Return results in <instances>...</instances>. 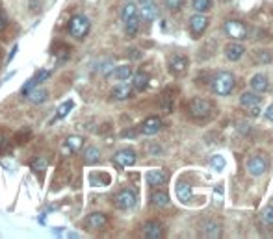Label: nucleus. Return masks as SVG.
<instances>
[{"label": "nucleus", "instance_id": "obj_15", "mask_svg": "<svg viewBox=\"0 0 273 239\" xmlns=\"http://www.w3.org/2000/svg\"><path fill=\"white\" fill-rule=\"evenodd\" d=\"M132 95V87L126 84H117L114 89H112V98L114 100H126V98Z\"/></svg>", "mask_w": 273, "mask_h": 239}, {"label": "nucleus", "instance_id": "obj_35", "mask_svg": "<svg viewBox=\"0 0 273 239\" xmlns=\"http://www.w3.org/2000/svg\"><path fill=\"white\" fill-rule=\"evenodd\" d=\"M266 119H268V121H272V123H273V104H272V106H270V108H268V110H266Z\"/></svg>", "mask_w": 273, "mask_h": 239}, {"label": "nucleus", "instance_id": "obj_2", "mask_svg": "<svg viewBox=\"0 0 273 239\" xmlns=\"http://www.w3.org/2000/svg\"><path fill=\"white\" fill-rule=\"evenodd\" d=\"M69 33H71L72 37L76 39H84L86 35H88V32H90V20H88V17H84V15H74L71 20H69Z\"/></svg>", "mask_w": 273, "mask_h": 239}, {"label": "nucleus", "instance_id": "obj_16", "mask_svg": "<svg viewBox=\"0 0 273 239\" xmlns=\"http://www.w3.org/2000/svg\"><path fill=\"white\" fill-rule=\"evenodd\" d=\"M26 95H28V100L32 104H43L46 98H48V93H46V89H43V87H34V89L28 91Z\"/></svg>", "mask_w": 273, "mask_h": 239}, {"label": "nucleus", "instance_id": "obj_23", "mask_svg": "<svg viewBox=\"0 0 273 239\" xmlns=\"http://www.w3.org/2000/svg\"><path fill=\"white\" fill-rule=\"evenodd\" d=\"M124 28H126V35L134 37L138 33V30H140V15H134L128 20H124Z\"/></svg>", "mask_w": 273, "mask_h": 239}, {"label": "nucleus", "instance_id": "obj_34", "mask_svg": "<svg viewBox=\"0 0 273 239\" xmlns=\"http://www.w3.org/2000/svg\"><path fill=\"white\" fill-rule=\"evenodd\" d=\"M164 2H166V7L171 9V11H178L182 4H184V0H164Z\"/></svg>", "mask_w": 273, "mask_h": 239}, {"label": "nucleus", "instance_id": "obj_24", "mask_svg": "<svg viewBox=\"0 0 273 239\" xmlns=\"http://www.w3.org/2000/svg\"><path fill=\"white\" fill-rule=\"evenodd\" d=\"M147 84H149V74L143 71H138L136 74H134V87H136V89H145Z\"/></svg>", "mask_w": 273, "mask_h": 239}, {"label": "nucleus", "instance_id": "obj_28", "mask_svg": "<svg viewBox=\"0 0 273 239\" xmlns=\"http://www.w3.org/2000/svg\"><path fill=\"white\" fill-rule=\"evenodd\" d=\"M210 167L214 169V171H223L225 169V158L223 156H212L210 158Z\"/></svg>", "mask_w": 273, "mask_h": 239}, {"label": "nucleus", "instance_id": "obj_11", "mask_svg": "<svg viewBox=\"0 0 273 239\" xmlns=\"http://www.w3.org/2000/svg\"><path fill=\"white\" fill-rule=\"evenodd\" d=\"M162 234H164L162 227H160L156 221H149V223L143 227V236L147 239H160Z\"/></svg>", "mask_w": 273, "mask_h": 239}, {"label": "nucleus", "instance_id": "obj_32", "mask_svg": "<svg viewBox=\"0 0 273 239\" xmlns=\"http://www.w3.org/2000/svg\"><path fill=\"white\" fill-rule=\"evenodd\" d=\"M46 167H48V163H46V160H43V158L32 162V171H36V173H43V171H46Z\"/></svg>", "mask_w": 273, "mask_h": 239}, {"label": "nucleus", "instance_id": "obj_3", "mask_svg": "<svg viewBox=\"0 0 273 239\" xmlns=\"http://www.w3.org/2000/svg\"><path fill=\"white\" fill-rule=\"evenodd\" d=\"M136 193L132 191V189H123V191H119V193L114 197V204L116 208L119 210H130V208L136 206Z\"/></svg>", "mask_w": 273, "mask_h": 239}, {"label": "nucleus", "instance_id": "obj_37", "mask_svg": "<svg viewBox=\"0 0 273 239\" xmlns=\"http://www.w3.org/2000/svg\"><path fill=\"white\" fill-rule=\"evenodd\" d=\"M6 26V19H4V15H2V11H0V30Z\"/></svg>", "mask_w": 273, "mask_h": 239}, {"label": "nucleus", "instance_id": "obj_13", "mask_svg": "<svg viewBox=\"0 0 273 239\" xmlns=\"http://www.w3.org/2000/svg\"><path fill=\"white\" fill-rule=\"evenodd\" d=\"M190 26H192V30H194L195 33H201L206 30L208 19L202 15V13H197V15H194V17L190 19Z\"/></svg>", "mask_w": 273, "mask_h": 239}, {"label": "nucleus", "instance_id": "obj_38", "mask_svg": "<svg viewBox=\"0 0 273 239\" xmlns=\"http://www.w3.org/2000/svg\"><path fill=\"white\" fill-rule=\"evenodd\" d=\"M140 6H145V4H154V0H138Z\"/></svg>", "mask_w": 273, "mask_h": 239}, {"label": "nucleus", "instance_id": "obj_31", "mask_svg": "<svg viewBox=\"0 0 273 239\" xmlns=\"http://www.w3.org/2000/svg\"><path fill=\"white\" fill-rule=\"evenodd\" d=\"M204 234H206V238H220L221 228L218 227L216 223H210V225H206V228H204Z\"/></svg>", "mask_w": 273, "mask_h": 239}, {"label": "nucleus", "instance_id": "obj_1", "mask_svg": "<svg viewBox=\"0 0 273 239\" xmlns=\"http://www.w3.org/2000/svg\"><path fill=\"white\" fill-rule=\"evenodd\" d=\"M232 89H234V76L232 74L227 71L218 72V74L214 76V80H212V91H214L216 95L225 97V95H228Z\"/></svg>", "mask_w": 273, "mask_h": 239}, {"label": "nucleus", "instance_id": "obj_9", "mask_svg": "<svg viewBox=\"0 0 273 239\" xmlns=\"http://www.w3.org/2000/svg\"><path fill=\"white\" fill-rule=\"evenodd\" d=\"M106 221H108V217L104 214H91L86 217V228L91 230V232H97V230L104 228Z\"/></svg>", "mask_w": 273, "mask_h": 239}, {"label": "nucleus", "instance_id": "obj_22", "mask_svg": "<svg viewBox=\"0 0 273 239\" xmlns=\"http://www.w3.org/2000/svg\"><path fill=\"white\" fill-rule=\"evenodd\" d=\"M98 160H100V150H98L97 147H88V149L84 150V162L88 163V165L98 163Z\"/></svg>", "mask_w": 273, "mask_h": 239}, {"label": "nucleus", "instance_id": "obj_5", "mask_svg": "<svg viewBox=\"0 0 273 239\" xmlns=\"http://www.w3.org/2000/svg\"><path fill=\"white\" fill-rule=\"evenodd\" d=\"M247 171L253 176H262L268 171V160L264 156H254L247 162Z\"/></svg>", "mask_w": 273, "mask_h": 239}, {"label": "nucleus", "instance_id": "obj_14", "mask_svg": "<svg viewBox=\"0 0 273 239\" xmlns=\"http://www.w3.org/2000/svg\"><path fill=\"white\" fill-rule=\"evenodd\" d=\"M240 104L244 108H256L260 104V97L253 91H246V93L240 95Z\"/></svg>", "mask_w": 273, "mask_h": 239}, {"label": "nucleus", "instance_id": "obj_7", "mask_svg": "<svg viewBox=\"0 0 273 239\" xmlns=\"http://www.w3.org/2000/svg\"><path fill=\"white\" fill-rule=\"evenodd\" d=\"M210 102H206L204 98H194L190 102V113L194 117H206L210 113Z\"/></svg>", "mask_w": 273, "mask_h": 239}, {"label": "nucleus", "instance_id": "obj_8", "mask_svg": "<svg viewBox=\"0 0 273 239\" xmlns=\"http://www.w3.org/2000/svg\"><path fill=\"white\" fill-rule=\"evenodd\" d=\"M114 162L121 167H130L136 163V152L130 149H124V150H119L116 156H114Z\"/></svg>", "mask_w": 273, "mask_h": 239}, {"label": "nucleus", "instance_id": "obj_6", "mask_svg": "<svg viewBox=\"0 0 273 239\" xmlns=\"http://www.w3.org/2000/svg\"><path fill=\"white\" fill-rule=\"evenodd\" d=\"M225 32H227L228 37L244 39L247 35V28L240 20H227V22H225Z\"/></svg>", "mask_w": 273, "mask_h": 239}, {"label": "nucleus", "instance_id": "obj_19", "mask_svg": "<svg viewBox=\"0 0 273 239\" xmlns=\"http://www.w3.org/2000/svg\"><path fill=\"white\" fill-rule=\"evenodd\" d=\"M244 52H246L244 46L238 45V43H232L230 46H227L225 54H227V59H230V61H238V59L244 56Z\"/></svg>", "mask_w": 273, "mask_h": 239}, {"label": "nucleus", "instance_id": "obj_21", "mask_svg": "<svg viewBox=\"0 0 273 239\" xmlns=\"http://www.w3.org/2000/svg\"><path fill=\"white\" fill-rule=\"evenodd\" d=\"M176 197H178V201L186 204V202H188L190 199L194 197V193H192V188H190L188 184H184V182H180V184L176 186Z\"/></svg>", "mask_w": 273, "mask_h": 239}, {"label": "nucleus", "instance_id": "obj_29", "mask_svg": "<svg viewBox=\"0 0 273 239\" xmlns=\"http://www.w3.org/2000/svg\"><path fill=\"white\" fill-rule=\"evenodd\" d=\"M210 6H212V0H194V9L199 13L208 11Z\"/></svg>", "mask_w": 273, "mask_h": 239}, {"label": "nucleus", "instance_id": "obj_30", "mask_svg": "<svg viewBox=\"0 0 273 239\" xmlns=\"http://www.w3.org/2000/svg\"><path fill=\"white\" fill-rule=\"evenodd\" d=\"M72 100H67V102H64L62 106H60V110H58V113H56V119H65L67 117V113L72 110Z\"/></svg>", "mask_w": 273, "mask_h": 239}, {"label": "nucleus", "instance_id": "obj_33", "mask_svg": "<svg viewBox=\"0 0 273 239\" xmlns=\"http://www.w3.org/2000/svg\"><path fill=\"white\" fill-rule=\"evenodd\" d=\"M262 221L266 225H273V206H266L262 210Z\"/></svg>", "mask_w": 273, "mask_h": 239}, {"label": "nucleus", "instance_id": "obj_36", "mask_svg": "<svg viewBox=\"0 0 273 239\" xmlns=\"http://www.w3.org/2000/svg\"><path fill=\"white\" fill-rule=\"evenodd\" d=\"M15 54H17V46H13V50L10 52V56H8V59H6V63H10V61H12L13 56H15Z\"/></svg>", "mask_w": 273, "mask_h": 239}, {"label": "nucleus", "instance_id": "obj_12", "mask_svg": "<svg viewBox=\"0 0 273 239\" xmlns=\"http://www.w3.org/2000/svg\"><path fill=\"white\" fill-rule=\"evenodd\" d=\"M251 87H253L254 93H266L268 87H270V82H268L266 74H254L251 78Z\"/></svg>", "mask_w": 273, "mask_h": 239}, {"label": "nucleus", "instance_id": "obj_27", "mask_svg": "<svg viewBox=\"0 0 273 239\" xmlns=\"http://www.w3.org/2000/svg\"><path fill=\"white\" fill-rule=\"evenodd\" d=\"M134 15H138V7L134 2H128V4H124V7L121 9V19L124 20H128L130 17H134Z\"/></svg>", "mask_w": 273, "mask_h": 239}, {"label": "nucleus", "instance_id": "obj_20", "mask_svg": "<svg viewBox=\"0 0 273 239\" xmlns=\"http://www.w3.org/2000/svg\"><path fill=\"white\" fill-rule=\"evenodd\" d=\"M150 204L156 208H166L169 204L168 193H164V191H154V193L150 195Z\"/></svg>", "mask_w": 273, "mask_h": 239}, {"label": "nucleus", "instance_id": "obj_17", "mask_svg": "<svg viewBox=\"0 0 273 239\" xmlns=\"http://www.w3.org/2000/svg\"><path fill=\"white\" fill-rule=\"evenodd\" d=\"M147 182L156 188V186L166 184V182H168V176H166L164 171H149V173H147Z\"/></svg>", "mask_w": 273, "mask_h": 239}, {"label": "nucleus", "instance_id": "obj_25", "mask_svg": "<svg viewBox=\"0 0 273 239\" xmlns=\"http://www.w3.org/2000/svg\"><path fill=\"white\" fill-rule=\"evenodd\" d=\"M114 76H116L117 80L124 82V80H128V78L132 76V69H130L128 65H121V67H116V69H114Z\"/></svg>", "mask_w": 273, "mask_h": 239}, {"label": "nucleus", "instance_id": "obj_4", "mask_svg": "<svg viewBox=\"0 0 273 239\" xmlns=\"http://www.w3.org/2000/svg\"><path fill=\"white\" fill-rule=\"evenodd\" d=\"M190 67V59L186 56H180V54H175V56H171L169 58V71L176 74V76H180L184 72L188 71Z\"/></svg>", "mask_w": 273, "mask_h": 239}, {"label": "nucleus", "instance_id": "obj_26", "mask_svg": "<svg viewBox=\"0 0 273 239\" xmlns=\"http://www.w3.org/2000/svg\"><path fill=\"white\" fill-rule=\"evenodd\" d=\"M65 145L69 147V150L76 152V150L82 149V145H84V137H82V136H69V137H67V143H65Z\"/></svg>", "mask_w": 273, "mask_h": 239}, {"label": "nucleus", "instance_id": "obj_18", "mask_svg": "<svg viewBox=\"0 0 273 239\" xmlns=\"http://www.w3.org/2000/svg\"><path fill=\"white\" fill-rule=\"evenodd\" d=\"M138 15H140L143 20L150 22V20L156 19V15H158V9H156L154 4H145V6H142V9L138 11Z\"/></svg>", "mask_w": 273, "mask_h": 239}, {"label": "nucleus", "instance_id": "obj_10", "mask_svg": "<svg viewBox=\"0 0 273 239\" xmlns=\"http://www.w3.org/2000/svg\"><path fill=\"white\" fill-rule=\"evenodd\" d=\"M162 128V121H160V117H149V119H145V123L142 124V132L145 136H154L158 134Z\"/></svg>", "mask_w": 273, "mask_h": 239}]
</instances>
